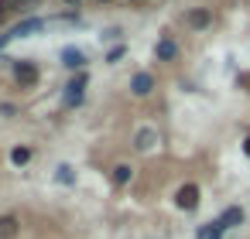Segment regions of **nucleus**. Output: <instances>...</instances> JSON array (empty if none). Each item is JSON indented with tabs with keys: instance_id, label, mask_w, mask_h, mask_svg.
Listing matches in <instances>:
<instances>
[{
	"instance_id": "nucleus-12",
	"label": "nucleus",
	"mask_w": 250,
	"mask_h": 239,
	"mask_svg": "<svg viewBox=\"0 0 250 239\" xmlns=\"http://www.w3.org/2000/svg\"><path fill=\"white\" fill-rule=\"evenodd\" d=\"M11 161H14V164H28V161H31V150H28V147H14V150H11Z\"/></svg>"
},
{
	"instance_id": "nucleus-4",
	"label": "nucleus",
	"mask_w": 250,
	"mask_h": 239,
	"mask_svg": "<svg viewBox=\"0 0 250 239\" xmlns=\"http://www.w3.org/2000/svg\"><path fill=\"white\" fill-rule=\"evenodd\" d=\"M130 89H134V96H147V92L154 89V79H151L147 72H137V75L130 79Z\"/></svg>"
},
{
	"instance_id": "nucleus-2",
	"label": "nucleus",
	"mask_w": 250,
	"mask_h": 239,
	"mask_svg": "<svg viewBox=\"0 0 250 239\" xmlns=\"http://www.w3.org/2000/svg\"><path fill=\"white\" fill-rule=\"evenodd\" d=\"M83 89H86V75L72 79V82L65 86V106H79V103H83Z\"/></svg>"
},
{
	"instance_id": "nucleus-10",
	"label": "nucleus",
	"mask_w": 250,
	"mask_h": 239,
	"mask_svg": "<svg viewBox=\"0 0 250 239\" xmlns=\"http://www.w3.org/2000/svg\"><path fill=\"white\" fill-rule=\"evenodd\" d=\"M154 55H158L161 62H171V58L178 55V45H175V41H158V48H154Z\"/></svg>"
},
{
	"instance_id": "nucleus-15",
	"label": "nucleus",
	"mask_w": 250,
	"mask_h": 239,
	"mask_svg": "<svg viewBox=\"0 0 250 239\" xmlns=\"http://www.w3.org/2000/svg\"><path fill=\"white\" fill-rule=\"evenodd\" d=\"M243 154H247V157H250V137H247V140H243Z\"/></svg>"
},
{
	"instance_id": "nucleus-11",
	"label": "nucleus",
	"mask_w": 250,
	"mask_h": 239,
	"mask_svg": "<svg viewBox=\"0 0 250 239\" xmlns=\"http://www.w3.org/2000/svg\"><path fill=\"white\" fill-rule=\"evenodd\" d=\"M154 140H158V133H154L151 127H144V130L137 133V147H141V150H151V147H154Z\"/></svg>"
},
{
	"instance_id": "nucleus-14",
	"label": "nucleus",
	"mask_w": 250,
	"mask_h": 239,
	"mask_svg": "<svg viewBox=\"0 0 250 239\" xmlns=\"http://www.w3.org/2000/svg\"><path fill=\"white\" fill-rule=\"evenodd\" d=\"M59 181H62V184H72V181H76L72 167H59Z\"/></svg>"
},
{
	"instance_id": "nucleus-5",
	"label": "nucleus",
	"mask_w": 250,
	"mask_h": 239,
	"mask_svg": "<svg viewBox=\"0 0 250 239\" xmlns=\"http://www.w3.org/2000/svg\"><path fill=\"white\" fill-rule=\"evenodd\" d=\"M188 28H209V21H212V11H206V7H199V11H188Z\"/></svg>"
},
{
	"instance_id": "nucleus-6",
	"label": "nucleus",
	"mask_w": 250,
	"mask_h": 239,
	"mask_svg": "<svg viewBox=\"0 0 250 239\" xmlns=\"http://www.w3.org/2000/svg\"><path fill=\"white\" fill-rule=\"evenodd\" d=\"M240 222H243V208H240V205H233V208H226V212L219 215V225H223V229H233V225H240Z\"/></svg>"
},
{
	"instance_id": "nucleus-8",
	"label": "nucleus",
	"mask_w": 250,
	"mask_h": 239,
	"mask_svg": "<svg viewBox=\"0 0 250 239\" xmlns=\"http://www.w3.org/2000/svg\"><path fill=\"white\" fill-rule=\"evenodd\" d=\"M62 65H69V69H83V65H86V55H83L79 48H65V52H62Z\"/></svg>"
},
{
	"instance_id": "nucleus-16",
	"label": "nucleus",
	"mask_w": 250,
	"mask_h": 239,
	"mask_svg": "<svg viewBox=\"0 0 250 239\" xmlns=\"http://www.w3.org/2000/svg\"><path fill=\"white\" fill-rule=\"evenodd\" d=\"M7 41H11V35H0V48H4Z\"/></svg>"
},
{
	"instance_id": "nucleus-17",
	"label": "nucleus",
	"mask_w": 250,
	"mask_h": 239,
	"mask_svg": "<svg viewBox=\"0 0 250 239\" xmlns=\"http://www.w3.org/2000/svg\"><path fill=\"white\" fill-rule=\"evenodd\" d=\"M65 4H79V0H65Z\"/></svg>"
},
{
	"instance_id": "nucleus-7",
	"label": "nucleus",
	"mask_w": 250,
	"mask_h": 239,
	"mask_svg": "<svg viewBox=\"0 0 250 239\" xmlns=\"http://www.w3.org/2000/svg\"><path fill=\"white\" fill-rule=\"evenodd\" d=\"M42 28H45L42 18H28V21H21V24L11 31V38H14V35H35V31H42Z\"/></svg>"
},
{
	"instance_id": "nucleus-1",
	"label": "nucleus",
	"mask_w": 250,
	"mask_h": 239,
	"mask_svg": "<svg viewBox=\"0 0 250 239\" xmlns=\"http://www.w3.org/2000/svg\"><path fill=\"white\" fill-rule=\"evenodd\" d=\"M175 205H178V208H185V212L199 208V188H195V184H182V188H178V195H175Z\"/></svg>"
},
{
	"instance_id": "nucleus-9",
	"label": "nucleus",
	"mask_w": 250,
	"mask_h": 239,
	"mask_svg": "<svg viewBox=\"0 0 250 239\" xmlns=\"http://www.w3.org/2000/svg\"><path fill=\"white\" fill-rule=\"evenodd\" d=\"M18 236V219L14 215H0V239H14Z\"/></svg>"
},
{
	"instance_id": "nucleus-13",
	"label": "nucleus",
	"mask_w": 250,
	"mask_h": 239,
	"mask_svg": "<svg viewBox=\"0 0 250 239\" xmlns=\"http://www.w3.org/2000/svg\"><path fill=\"white\" fill-rule=\"evenodd\" d=\"M130 174H134V171H130L127 164H120V167H113V181H117V184H127V181H130Z\"/></svg>"
},
{
	"instance_id": "nucleus-3",
	"label": "nucleus",
	"mask_w": 250,
	"mask_h": 239,
	"mask_svg": "<svg viewBox=\"0 0 250 239\" xmlns=\"http://www.w3.org/2000/svg\"><path fill=\"white\" fill-rule=\"evenodd\" d=\"M14 75H18L21 86H35V82H38V69H35L31 62H18V65H14Z\"/></svg>"
}]
</instances>
